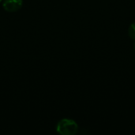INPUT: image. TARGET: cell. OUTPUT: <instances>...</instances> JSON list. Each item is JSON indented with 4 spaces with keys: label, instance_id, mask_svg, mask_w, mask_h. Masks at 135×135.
I'll return each instance as SVG.
<instances>
[{
    "label": "cell",
    "instance_id": "cell-1",
    "mask_svg": "<svg viewBox=\"0 0 135 135\" xmlns=\"http://www.w3.org/2000/svg\"><path fill=\"white\" fill-rule=\"evenodd\" d=\"M56 131L62 135H74L78 133V126L75 121L69 119H63L58 123Z\"/></svg>",
    "mask_w": 135,
    "mask_h": 135
},
{
    "label": "cell",
    "instance_id": "cell-2",
    "mask_svg": "<svg viewBox=\"0 0 135 135\" xmlns=\"http://www.w3.org/2000/svg\"><path fill=\"white\" fill-rule=\"evenodd\" d=\"M22 6V0H5L3 2L4 9L8 12H16Z\"/></svg>",
    "mask_w": 135,
    "mask_h": 135
},
{
    "label": "cell",
    "instance_id": "cell-3",
    "mask_svg": "<svg viewBox=\"0 0 135 135\" xmlns=\"http://www.w3.org/2000/svg\"><path fill=\"white\" fill-rule=\"evenodd\" d=\"M128 35L131 39L135 40V22L132 23L128 29Z\"/></svg>",
    "mask_w": 135,
    "mask_h": 135
},
{
    "label": "cell",
    "instance_id": "cell-4",
    "mask_svg": "<svg viewBox=\"0 0 135 135\" xmlns=\"http://www.w3.org/2000/svg\"><path fill=\"white\" fill-rule=\"evenodd\" d=\"M134 50H135V43H134Z\"/></svg>",
    "mask_w": 135,
    "mask_h": 135
},
{
    "label": "cell",
    "instance_id": "cell-5",
    "mask_svg": "<svg viewBox=\"0 0 135 135\" xmlns=\"http://www.w3.org/2000/svg\"><path fill=\"white\" fill-rule=\"evenodd\" d=\"M2 0H0V2H2Z\"/></svg>",
    "mask_w": 135,
    "mask_h": 135
}]
</instances>
